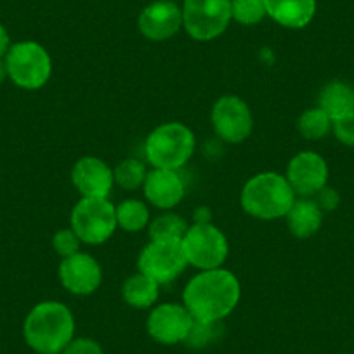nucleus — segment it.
<instances>
[{
	"label": "nucleus",
	"instance_id": "1",
	"mask_svg": "<svg viewBox=\"0 0 354 354\" xmlns=\"http://www.w3.org/2000/svg\"><path fill=\"white\" fill-rule=\"evenodd\" d=\"M240 281L231 271L217 268L198 273L186 285L183 302L196 322L219 323L240 302Z\"/></svg>",
	"mask_w": 354,
	"mask_h": 354
},
{
	"label": "nucleus",
	"instance_id": "2",
	"mask_svg": "<svg viewBox=\"0 0 354 354\" xmlns=\"http://www.w3.org/2000/svg\"><path fill=\"white\" fill-rule=\"evenodd\" d=\"M75 333V319L70 309L56 301L37 304L23 325L26 344L37 354H61Z\"/></svg>",
	"mask_w": 354,
	"mask_h": 354
},
{
	"label": "nucleus",
	"instance_id": "3",
	"mask_svg": "<svg viewBox=\"0 0 354 354\" xmlns=\"http://www.w3.org/2000/svg\"><path fill=\"white\" fill-rule=\"evenodd\" d=\"M241 209L262 221L285 217L295 202V193L287 177L277 172H262L248 179L241 189Z\"/></svg>",
	"mask_w": 354,
	"mask_h": 354
},
{
	"label": "nucleus",
	"instance_id": "4",
	"mask_svg": "<svg viewBox=\"0 0 354 354\" xmlns=\"http://www.w3.org/2000/svg\"><path fill=\"white\" fill-rule=\"evenodd\" d=\"M145 149L153 169L179 170L195 153V134L181 122H167L148 136Z\"/></svg>",
	"mask_w": 354,
	"mask_h": 354
},
{
	"label": "nucleus",
	"instance_id": "5",
	"mask_svg": "<svg viewBox=\"0 0 354 354\" xmlns=\"http://www.w3.org/2000/svg\"><path fill=\"white\" fill-rule=\"evenodd\" d=\"M8 77L18 87L37 91L49 82L53 75V59L40 44L25 40L12 44L4 57Z\"/></svg>",
	"mask_w": 354,
	"mask_h": 354
},
{
	"label": "nucleus",
	"instance_id": "6",
	"mask_svg": "<svg viewBox=\"0 0 354 354\" xmlns=\"http://www.w3.org/2000/svg\"><path fill=\"white\" fill-rule=\"evenodd\" d=\"M117 227V209L108 198H82L71 210V230L82 243H104Z\"/></svg>",
	"mask_w": 354,
	"mask_h": 354
},
{
	"label": "nucleus",
	"instance_id": "7",
	"mask_svg": "<svg viewBox=\"0 0 354 354\" xmlns=\"http://www.w3.org/2000/svg\"><path fill=\"white\" fill-rule=\"evenodd\" d=\"M181 245L188 264L202 271L223 268L230 254L226 236L212 223L189 226L183 236Z\"/></svg>",
	"mask_w": 354,
	"mask_h": 354
},
{
	"label": "nucleus",
	"instance_id": "8",
	"mask_svg": "<svg viewBox=\"0 0 354 354\" xmlns=\"http://www.w3.org/2000/svg\"><path fill=\"white\" fill-rule=\"evenodd\" d=\"M231 19V0H185L183 6V26L198 42L223 35Z\"/></svg>",
	"mask_w": 354,
	"mask_h": 354
},
{
	"label": "nucleus",
	"instance_id": "9",
	"mask_svg": "<svg viewBox=\"0 0 354 354\" xmlns=\"http://www.w3.org/2000/svg\"><path fill=\"white\" fill-rule=\"evenodd\" d=\"M188 261L181 241L151 240L139 254V273L146 274L158 285L170 283L186 270Z\"/></svg>",
	"mask_w": 354,
	"mask_h": 354
},
{
	"label": "nucleus",
	"instance_id": "10",
	"mask_svg": "<svg viewBox=\"0 0 354 354\" xmlns=\"http://www.w3.org/2000/svg\"><path fill=\"white\" fill-rule=\"evenodd\" d=\"M210 118H212V127L217 138L230 145L243 142L254 129V117H252L250 108L241 97L233 96V94H227L216 101Z\"/></svg>",
	"mask_w": 354,
	"mask_h": 354
},
{
	"label": "nucleus",
	"instance_id": "11",
	"mask_svg": "<svg viewBox=\"0 0 354 354\" xmlns=\"http://www.w3.org/2000/svg\"><path fill=\"white\" fill-rule=\"evenodd\" d=\"M195 318L186 309L185 304L176 302H165L160 304L149 313L146 330L149 337L163 346H174V344L186 342Z\"/></svg>",
	"mask_w": 354,
	"mask_h": 354
},
{
	"label": "nucleus",
	"instance_id": "12",
	"mask_svg": "<svg viewBox=\"0 0 354 354\" xmlns=\"http://www.w3.org/2000/svg\"><path fill=\"white\" fill-rule=\"evenodd\" d=\"M285 177H287L288 185L292 186L295 195L309 198L326 186L328 165H326L325 158L318 153L302 151L290 160Z\"/></svg>",
	"mask_w": 354,
	"mask_h": 354
},
{
	"label": "nucleus",
	"instance_id": "13",
	"mask_svg": "<svg viewBox=\"0 0 354 354\" xmlns=\"http://www.w3.org/2000/svg\"><path fill=\"white\" fill-rule=\"evenodd\" d=\"M57 274L64 290L73 295L94 294L103 280L100 262L85 252H77L71 257L63 259Z\"/></svg>",
	"mask_w": 354,
	"mask_h": 354
},
{
	"label": "nucleus",
	"instance_id": "14",
	"mask_svg": "<svg viewBox=\"0 0 354 354\" xmlns=\"http://www.w3.org/2000/svg\"><path fill=\"white\" fill-rule=\"evenodd\" d=\"M71 183L82 198H108L113 188V170L96 156H84L71 169Z\"/></svg>",
	"mask_w": 354,
	"mask_h": 354
},
{
	"label": "nucleus",
	"instance_id": "15",
	"mask_svg": "<svg viewBox=\"0 0 354 354\" xmlns=\"http://www.w3.org/2000/svg\"><path fill=\"white\" fill-rule=\"evenodd\" d=\"M183 26V9L174 0H156L139 16V30L153 42L169 40Z\"/></svg>",
	"mask_w": 354,
	"mask_h": 354
},
{
	"label": "nucleus",
	"instance_id": "16",
	"mask_svg": "<svg viewBox=\"0 0 354 354\" xmlns=\"http://www.w3.org/2000/svg\"><path fill=\"white\" fill-rule=\"evenodd\" d=\"M142 189L146 200L163 210L174 209L177 203H181L186 193L185 181L179 172L167 169H153L151 172H148Z\"/></svg>",
	"mask_w": 354,
	"mask_h": 354
},
{
	"label": "nucleus",
	"instance_id": "17",
	"mask_svg": "<svg viewBox=\"0 0 354 354\" xmlns=\"http://www.w3.org/2000/svg\"><path fill=\"white\" fill-rule=\"evenodd\" d=\"M264 6L268 16L292 30L308 26L316 15V0H264Z\"/></svg>",
	"mask_w": 354,
	"mask_h": 354
},
{
	"label": "nucleus",
	"instance_id": "18",
	"mask_svg": "<svg viewBox=\"0 0 354 354\" xmlns=\"http://www.w3.org/2000/svg\"><path fill=\"white\" fill-rule=\"evenodd\" d=\"M287 224L290 233L295 238H311L322 227L323 223V210L319 209L318 203L311 198H295L294 205L290 207L287 216Z\"/></svg>",
	"mask_w": 354,
	"mask_h": 354
},
{
	"label": "nucleus",
	"instance_id": "19",
	"mask_svg": "<svg viewBox=\"0 0 354 354\" xmlns=\"http://www.w3.org/2000/svg\"><path fill=\"white\" fill-rule=\"evenodd\" d=\"M319 108L332 120L354 111V87L346 82H330L319 94Z\"/></svg>",
	"mask_w": 354,
	"mask_h": 354
},
{
	"label": "nucleus",
	"instance_id": "20",
	"mask_svg": "<svg viewBox=\"0 0 354 354\" xmlns=\"http://www.w3.org/2000/svg\"><path fill=\"white\" fill-rule=\"evenodd\" d=\"M158 287L160 285L146 274H132L125 280L124 287H122V297L131 308H151L158 299Z\"/></svg>",
	"mask_w": 354,
	"mask_h": 354
},
{
	"label": "nucleus",
	"instance_id": "21",
	"mask_svg": "<svg viewBox=\"0 0 354 354\" xmlns=\"http://www.w3.org/2000/svg\"><path fill=\"white\" fill-rule=\"evenodd\" d=\"M115 209H117L118 227L124 231L136 233V231L145 230L149 224V210L141 200H124Z\"/></svg>",
	"mask_w": 354,
	"mask_h": 354
},
{
	"label": "nucleus",
	"instance_id": "22",
	"mask_svg": "<svg viewBox=\"0 0 354 354\" xmlns=\"http://www.w3.org/2000/svg\"><path fill=\"white\" fill-rule=\"evenodd\" d=\"M188 224L177 214H163L149 224V238L155 241H181Z\"/></svg>",
	"mask_w": 354,
	"mask_h": 354
},
{
	"label": "nucleus",
	"instance_id": "23",
	"mask_svg": "<svg viewBox=\"0 0 354 354\" xmlns=\"http://www.w3.org/2000/svg\"><path fill=\"white\" fill-rule=\"evenodd\" d=\"M333 120L322 110V108H309L299 117L297 129L302 134V138L318 141V139L326 138L332 131Z\"/></svg>",
	"mask_w": 354,
	"mask_h": 354
},
{
	"label": "nucleus",
	"instance_id": "24",
	"mask_svg": "<svg viewBox=\"0 0 354 354\" xmlns=\"http://www.w3.org/2000/svg\"><path fill=\"white\" fill-rule=\"evenodd\" d=\"M148 176V170L142 162L136 158H127L124 162H120L117 165V169L113 170L115 183H117L120 188L129 189H138L145 185V179Z\"/></svg>",
	"mask_w": 354,
	"mask_h": 354
},
{
	"label": "nucleus",
	"instance_id": "25",
	"mask_svg": "<svg viewBox=\"0 0 354 354\" xmlns=\"http://www.w3.org/2000/svg\"><path fill=\"white\" fill-rule=\"evenodd\" d=\"M231 15L240 25H257L268 16L264 0H231Z\"/></svg>",
	"mask_w": 354,
	"mask_h": 354
},
{
	"label": "nucleus",
	"instance_id": "26",
	"mask_svg": "<svg viewBox=\"0 0 354 354\" xmlns=\"http://www.w3.org/2000/svg\"><path fill=\"white\" fill-rule=\"evenodd\" d=\"M221 333V322L219 323H203L196 322L193 323L192 332H189L188 339L185 344H188L189 347H195V349H202V347L209 346L214 340H217Z\"/></svg>",
	"mask_w": 354,
	"mask_h": 354
},
{
	"label": "nucleus",
	"instance_id": "27",
	"mask_svg": "<svg viewBox=\"0 0 354 354\" xmlns=\"http://www.w3.org/2000/svg\"><path fill=\"white\" fill-rule=\"evenodd\" d=\"M80 238L75 234V231L71 230V227L70 230H59L53 236V248L56 250V254L63 259L71 257V255L77 254L78 248H80Z\"/></svg>",
	"mask_w": 354,
	"mask_h": 354
},
{
	"label": "nucleus",
	"instance_id": "28",
	"mask_svg": "<svg viewBox=\"0 0 354 354\" xmlns=\"http://www.w3.org/2000/svg\"><path fill=\"white\" fill-rule=\"evenodd\" d=\"M332 131L342 145L354 146V111L333 120Z\"/></svg>",
	"mask_w": 354,
	"mask_h": 354
},
{
	"label": "nucleus",
	"instance_id": "29",
	"mask_svg": "<svg viewBox=\"0 0 354 354\" xmlns=\"http://www.w3.org/2000/svg\"><path fill=\"white\" fill-rule=\"evenodd\" d=\"M61 354H103V347L94 339L78 337V339H71L70 344L61 351Z\"/></svg>",
	"mask_w": 354,
	"mask_h": 354
},
{
	"label": "nucleus",
	"instance_id": "30",
	"mask_svg": "<svg viewBox=\"0 0 354 354\" xmlns=\"http://www.w3.org/2000/svg\"><path fill=\"white\" fill-rule=\"evenodd\" d=\"M315 196H316L315 202L318 203V207L323 210V212H325V210L326 212H328V210H335L337 205H339V202H340L339 193L332 188H326V186L322 189V192L316 193Z\"/></svg>",
	"mask_w": 354,
	"mask_h": 354
},
{
	"label": "nucleus",
	"instance_id": "31",
	"mask_svg": "<svg viewBox=\"0 0 354 354\" xmlns=\"http://www.w3.org/2000/svg\"><path fill=\"white\" fill-rule=\"evenodd\" d=\"M193 223L195 224H210L212 223V210L210 207L202 205L193 212Z\"/></svg>",
	"mask_w": 354,
	"mask_h": 354
},
{
	"label": "nucleus",
	"instance_id": "32",
	"mask_svg": "<svg viewBox=\"0 0 354 354\" xmlns=\"http://www.w3.org/2000/svg\"><path fill=\"white\" fill-rule=\"evenodd\" d=\"M9 49H11V39L4 25H0V59H4Z\"/></svg>",
	"mask_w": 354,
	"mask_h": 354
},
{
	"label": "nucleus",
	"instance_id": "33",
	"mask_svg": "<svg viewBox=\"0 0 354 354\" xmlns=\"http://www.w3.org/2000/svg\"><path fill=\"white\" fill-rule=\"evenodd\" d=\"M8 78V68H6V61L0 59V84Z\"/></svg>",
	"mask_w": 354,
	"mask_h": 354
}]
</instances>
